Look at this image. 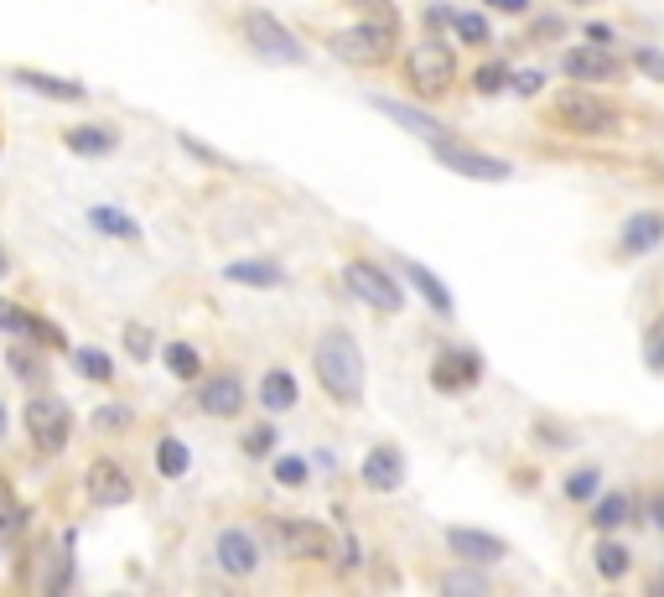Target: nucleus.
Masks as SVG:
<instances>
[{
	"label": "nucleus",
	"mask_w": 664,
	"mask_h": 597,
	"mask_svg": "<svg viewBox=\"0 0 664 597\" xmlns=\"http://www.w3.org/2000/svg\"><path fill=\"white\" fill-rule=\"evenodd\" d=\"M312 364H317V384H322L337 405H358V395H364V354H358L353 333L328 328L312 348Z\"/></svg>",
	"instance_id": "nucleus-1"
},
{
	"label": "nucleus",
	"mask_w": 664,
	"mask_h": 597,
	"mask_svg": "<svg viewBox=\"0 0 664 597\" xmlns=\"http://www.w3.org/2000/svg\"><path fill=\"white\" fill-rule=\"evenodd\" d=\"M405 83H411L421 100H442L451 83H457V53L436 37L415 42L411 53H405Z\"/></svg>",
	"instance_id": "nucleus-2"
},
{
	"label": "nucleus",
	"mask_w": 664,
	"mask_h": 597,
	"mask_svg": "<svg viewBox=\"0 0 664 597\" xmlns=\"http://www.w3.org/2000/svg\"><path fill=\"white\" fill-rule=\"evenodd\" d=\"M328 47H332V58H337V62H353V68H379V62L394 58L400 32H394V21H364V26L337 32Z\"/></svg>",
	"instance_id": "nucleus-3"
},
{
	"label": "nucleus",
	"mask_w": 664,
	"mask_h": 597,
	"mask_svg": "<svg viewBox=\"0 0 664 597\" xmlns=\"http://www.w3.org/2000/svg\"><path fill=\"white\" fill-rule=\"evenodd\" d=\"M550 115L571 136H613L618 130V110L607 100H597V94H586V89H566L561 100L550 104Z\"/></svg>",
	"instance_id": "nucleus-4"
},
{
	"label": "nucleus",
	"mask_w": 664,
	"mask_h": 597,
	"mask_svg": "<svg viewBox=\"0 0 664 597\" xmlns=\"http://www.w3.org/2000/svg\"><path fill=\"white\" fill-rule=\"evenodd\" d=\"M26 432H32V447L58 458L68 437H73V411L62 405L58 395H32L26 400Z\"/></svg>",
	"instance_id": "nucleus-5"
},
{
	"label": "nucleus",
	"mask_w": 664,
	"mask_h": 597,
	"mask_svg": "<svg viewBox=\"0 0 664 597\" xmlns=\"http://www.w3.org/2000/svg\"><path fill=\"white\" fill-rule=\"evenodd\" d=\"M244 37H250V47L260 53V58H271V62H301L307 58L301 37H296L291 26H281L271 11H244Z\"/></svg>",
	"instance_id": "nucleus-6"
},
{
	"label": "nucleus",
	"mask_w": 664,
	"mask_h": 597,
	"mask_svg": "<svg viewBox=\"0 0 664 597\" xmlns=\"http://www.w3.org/2000/svg\"><path fill=\"white\" fill-rule=\"evenodd\" d=\"M431 151H436V161H442V167H451V172H462V177H472V182H508V177H514V167H508L504 157L472 151V146H462L457 136L442 140V146H431Z\"/></svg>",
	"instance_id": "nucleus-7"
},
{
	"label": "nucleus",
	"mask_w": 664,
	"mask_h": 597,
	"mask_svg": "<svg viewBox=\"0 0 664 597\" xmlns=\"http://www.w3.org/2000/svg\"><path fill=\"white\" fill-rule=\"evenodd\" d=\"M343 280H348V291L358 301H369V307H379V312H400V286H394L379 265H369V260H348L343 265Z\"/></svg>",
	"instance_id": "nucleus-8"
},
{
	"label": "nucleus",
	"mask_w": 664,
	"mask_h": 597,
	"mask_svg": "<svg viewBox=\"0 0 664 597\" xmlns=\"http://www.w3.org/2000/svg\"><path fill=\"white\" fill-rule=\"evenodd\" d=\"M483 379V358L472 354V348H442L436 364H431V384L442 390V395H462Z\"/></svg>",
	"instance_id": "nucleus-9"
},
{
	"label": "nucleus",
	"mask_w": 664,
	"mask_h": 597,
	"mask_svg": "<svg viewBox=\"0 0 664 597\" xmlns=\"http://www.w3.org/2000/svg\"><path fill=\"white\" fill-rule=\"evenodd\" d=\"M83 494H89V504H99V509H115V504H130V498H136V483H130V473H125L119 462L99 458V462H89V473H83Z\"/></svg>",
	"instance_id": "nucleus-10"
},
{
	"label": "nucleus",
	"mask_w": 664,
	"mask_h": 597,
	"mask_svg": "<svg viewBox=\"0 0 664 597\" xmlns=\"http://www.w3.org/2000/svg\"><path fill=\"white\" fill-rule=\"evenodd\" d=\"M281 540H286V551L301 561H332V530L317 525V519H286V525H281Z\"/></svg>",
	"instance_id": "nucleus-11"
},
{
	"label": "nucleus",
	"mask_w": 664,
	"mask_h": 597,
	"mask_svg": "<svg viewBox=\"0 0 664 597\" xmlns=\"http://www.w3.org/2000/svg\"><path fill=\"white\" fill-rule=\"evenodd\" d=\"M214 556L229 577H250V572H260V540H254L250 530H224L214 546Z\"/></svg>",
	"instance_id": "nucleus-12"
},
{
	"label": "nucleus",
	"mask_w": 664,
	"mask_h": 597,
	"mask_svg": "<svg viewBox=\"0 0 664 597\" xmlns=\"http://www.w3.org/2000/svg\"><path fill=\"white\" fill-rule=\"evenodd\" d=\"M374 110H379V115H390L394 125H405L411 136L431 140V146H442V140H451V130L442 125V119L421 115V110H411V104H400V100H385V94H374Z\"/></svg>",
	"instance_id": "nucleus-13"
},
{
	"label": "nucleus",
	"mask_w": 664,
	"mask_h": 597,
	"mask_svg": "<svg viewBox=\"0 0 664 597\" xmlns=\"http://www.w3.org/2000/svg\"><path fill=\"white\" fill-rule=\"evenodd\" d=\"M447 546L451 556L472 561V566H493V561L508 556V546L499 536H489V530H447Z\"/></svg>",
	"instance_id": "nucleus-14"
},
{
	"label": "nucleus",
	"mask_w": 664,
	"mask_h": 597,
	"mask_svg": "<svg viewBox=\"0 0 664 597\" xmlns=\"http://www.w3.org/2000/svg\"><path fill=\"white\" fill-rule=\"evenodd\" d=\"M561 68H566L571 79H582V83H607V79H618V73H623V68L603 53V42H597V47H576V53H566Z\"/></svg>",
	"instance_id": "nucleus-15"
},
{
	"label": "nucleus",
	"mask_w": 664,
	"mask_h": 597,
	"mask_svg": "<svg viewBox=\"0 0 664 597\" xmlns=\"http://www.w3.org/2000/svg\"><path fill=\"white\" fill-rule=\"evenodd\" d=\"M358 473H364V483H369L374 494H394V489H400V478H405V458H400L394 447H374Z\"/></svg>",
	"instance_id": "nucleus-16"
},
{
	"label": "nucleus",
	"mask_w": 664,
	"mask_h": 597,
	"mask_svg": "<svg viewBox=\"0 0 664 597\" xmlns=\"http://www.w3.org/2000/svg\"><path fill=\"white\" fill-rule=\"evenodd\" d=\"M197 405L208 411V416H239L244 411V384L234 375H214L203 390H197Z\"/></svg>",
	"instance_id": "nucleus-17"
},
{
	"label": "nucleus",
	"mask_w": 664,
	"mask_h": 597,
	"mask_svg": "<svg viewBox=\"0 0 664 597\" xmlns=\"http://www.w3.org/2000/svg\"><path fill=\"white\" fill-rule=\"evenodd\" d=\"M664 239V214H633V219L623 223V255H649L654 244Z\"/></svg>",
	"instance_id": "nucleus-18"
},
{
	"label": "nucleus",
	"mask_w": 664,
	"mask_h": 597,
	"mask_svg": "<svg viewBox=\"0 0 664 597\" xmlns=\"http://www.w3.org/2000/svg\"><path fill=\"white\" fill-rule=\"evenodd\" d=\"M16 83L21 89H32V94H42V100H58V104H79L83 100V83L53 79V73H37V68H21Z\"/></svg>",
	"instance_id": "nucleus-19"
},
{
	"label": "nucleus",
	"mask_w": 664,
	"mask_h": 597,
	"mask_svg": "<svg viewBox=\"0 0 664 597\" xmlns=\"http://www.w3.org/2000/svg\"><path fill=\"white\" fill-rule=\"evenodd\" d=\"M296 395H301V390H296L291 369H271V375L260 379V405H265V411H291Z\"/></svg>",
	"instance_id": "nucleus-20"
},
{
	"label": "nucleus",
	"mask_w": 664,
	"mask_h": 597,
	"mask_svg": "<svg viewBox=\"0 0 664 597\" xmlns=\"http://www.w3.org/2000/svg\"><path fill=\"white\" fill-rule=\"evenodd\" d=\"M405 280H411L415 291L426 297L431 312H442V318H451V291H447V286H442L436 276H431L426 265H415V260H405Z\"/></svg>",
	"instance_id": "nucleus-21"
},
{
	"label": "nucleus",
	"mask_w": 664,
	"mask_h": 597,
	"mask_svg": "<svg viewBox=\"0 0 664 597\" xmlns=\"http://www.w3.org/2000/svg\"><path fill=\"white\" fill-rule=\"evenodd\" d=\"M224 276L239 280V286H281V280H286V271H281L275 260H239V265H229Z\"/></svg>",
	"instance_id": "nucleus-22"
},
{
	"label": "nucleus",
	"mask_w": 664,
	"mask_h": 597,
	"mask_svg": "<svg viewBox=\"0 0 664 597\" xmlns=\"http://www.w3.org/2000/svg\"><path fill=\"white\" fill-rule=\"evenodd\" d=\"M68 146L79 157H110L115 151V130H104V125H73L68 130Z\"/></svg>",
	"instance_id": "nucleus-23"
},
{
	"label": "nucleus",
	"mask_w": 664,
	"mask_h": 597,
	"mask_svg": "<svg viewBox=\"0 0 664 597\" xmlns=\"http://www.w3.org/2000/svg\"><path fill=\"white\" fill-rule=\"evenodd\" d=\"M623 519H628V494H603L592 504V525L597 530H618Z\"/></svg>",
	"instance_id": "nucleus-24"
},
{
	"label": "nucleus",
	"mask_w": 664,
	"mask_h": 597,
	"mask_svg": "<svg viewBox=\"0 0 664 597\" xmlns=\"http://www.w3.org/2000/svg\"><path fill=\"white\" fill-rule=\"evenodd\" d=\"M187 462H193V458H187V447H182L176 437H161V441H157V468H161V478H182V473H187Z\"/></svg>",
	"instance_id": "nucleus-25"
},
{
	"label": "nucleus",
	"mask_w": 664,
	"mask_h": 597,
	"mask_svg": "<svg viewBox=\"0 0 664 597\" xmlns=\"http://www.w3.org/2000/svg\"><path fill=\"white\" fill-rule=\"evenodd\" d=\"M451 32H457V42H468V47H483L489 42V21L478 16V11H451Z\"/></svg>",
	"instance_id": "nucleus-26"
},
{
	"label": "nucleus",
	"mask_w": 664,
	"mask_h": 597,
	"mask_svg": "<svg viewBox=\"0 0 664 597\" xmlns=\"http://www.w3.org/2000/svg\"><path fill=\"white\" fill-rule=\"evenodd\" d=\"M89 219H94L104 234H115V239H140V223L130 219V214H119V208H94Z\"/></svg>",
	"instance_id": "nucleus-27"
},
{
	"label": "nucleus",
	"mask_w": 664,
	"mask_h": 597,
	"mask_svg": "<svg viewBox=\"0 0 664 597\" xmlns=\"http://www.w3.org/2000/svg\"><path fill=\"white\" fill-rule=\"evenodd\" d=\"M597 572H603L607 582L628 577V551L618 546V540H603V546H597Z\"/></svg>",
	"instance_id": "nucleus-28"
},
{
	"label": "nucleus",
	"mask_w": 664,
	"mask_h": 597,
	"mask_svg": "<svg viewBox=\"0 0 664 597\" xmlns=\"http://www.w3.org/2000/svg\"><path fill=\"white\" fill-rule=\"evenodd\" d=\"M167 364H172L176 379H197V369H203V358H197L193 343H167Z\"/></svg>",
	"instance_id": "nucleus-29"
},
{
	"label": "nucleus",
	"mask_w": 664,
	"mask_h": 597,
	"mask_svg": "<svg viewBox=\"0 0 664 597\" xmlns=\"http://www.w3.org/2000/svg\"><path fill=\"white\" fill-rule=\"evenodd\" d=\"M73 364H79V375L99 379V384H110V379H115V364L99 354V348H79V354H73Z\"/></svg>",
	"instance_id": "nucleus-30"
},
{
	"label": "nucleus",
	"mask_w": 664,
	"mask_h": 597,
	"mask_svg": "<svg viewBox=\"0 0 664 597\" xmlns=\"http://www.w3.org/2000/svg\"><path fill=\"white\" fill-rule=\"evenodd\" d=\"M130 421H136V411H130V405H104V411H94V421H89V426H94V432H119V426H130Z\"/></svg>",
	"instance_id": "nucleus-31"
},
{
	"label": "nucleus",
	"mask_w": 664,
	"mask_h": 597,
	"mask_svg": "<svg viewBox=\"0 0 664 597\" xmlns=\"http://www.w3.org/2000/svg\"><path fill=\"white\" fill-rule=\"evenodd\" d=\"M21 509L16 504V494H11V483H0V536H11V530H21Z\"/></svg>",
	"instance_id": "nucleus-32"
},
{
	"label": "nucleus",
	"mask_w": 664,
	"mask_h": 597,
	"mask_svg": "<svg viewBox=\"0 0 664 597\" xmlns=\"http://www.w3.org/2000/svg\"><path fill=\"white\" fill-rule=\"evenodd\" d=\"M0 328H5V333H21V338H26V333H32V312H21L16 301L0 297Z\"/></svg>",
	"instance_id": "nucleus-33"
},
{
	"label": "nucleus",
	"mask_w": 664,
	"mask_h": 597,
	"mask_svg": "<svg viewBox=\"0 0 664 597\" xmlns=\"http://www.w3.org/2000/svg\"><path fill=\"white\" fill-rule=\"evenodd\" d=\"M125 348H130V358H151V348H157V343H151V328H146V322H130V328H125Z\"/></svg>",
	"instance_id": "nucleus-34"
},
{
	"label": "nucleus",
	"mask_w": 664,
	"mask_h": 597,
	"mask_svg": "<svg viewBox=\"0 0 664 597\" xmlns=\"http://www.w3.org/2000/svg\"><path fill=\"white\" fill-rule=\"evenodd\" d=\"M271 447H275V426H265V421H260V426H250V432H244V452H250V458H265Z\"/></svg>",
	"instance_id": "nucleus-35"
},
{
	"label": "nucleus",
	"mask_w": 664,
	"mask_h": 597,
	"mask_svg": "<svg viewBox=\"0 0 664 597\" xmlns=\"http://www.w3.org/2000/svg\"><path fill=\"white\" fill-rule=\"evenodd\" d=\"M275 483H281V489H301V483H307V462H301V458H281V462H275Z\"/></svg>",
	"instance_id": "nucleus-36"
},
{
	"label": "nucleus",
	"mask_w": 664,
	"mask_h": 597,
	"mask_svg": "<svg viewBox=\"0 0 664 597\" xmlns=\"http://www.w3.org/2000/svg\"><path fill=\"white\" fill-rule=\"evenodd\" d=\"M11 369H16L21 379H32V384H42V358L32 354V348H11Z\"/></svg>",
	"instance_id": "nucleus-37"
},
{
	"label": "nucleus",
	"mask_w": 664,
	"mask_h": 597,
	"mask_svg": "<svg viewBox=\"0 0 664 597\" xmlns=\"http://www.w3.org/2000/svg\"><path fill=\"white\" fill-rule=\"evenodd\" d=\"M597 483H603V473H597V468H582V473H571L566 498H592L597 494Z\"/></svg>",
	"instance_id": "nucleus-38"
},
{
	"label": "nucleus",
	"mask_w": 664,
	"mask_h": 597,
	"mask_svg": "<svg viewBox=\"0 0 664 597\" xmlns=\"http://www.w3.org/2000/svg\"><path fill=\"white\" fill-rule=\"evenodd\" d=\"M633 68L664 83V53H660V47H639V53H633Z\"/></svg>",
	"instance_id": "nucleus-39"
},
{
	"label": "nucleus",
	"mask_w": 664,
	"mask_h": 597,
	"mask_svg": "<svg viewBox=\"0 0 664 597\" xmlns=\"http://www.w3.org/2000/svg\"><path fill=\"white\" fill-rule=\"evenodd\" d=\"M504 83H514L504 73V62H489V68H478V94H499Z\"/></svg>",
	"instance_id": "nucleus-40"
},
{
	"label": "nucleus",
	"mask_w": 664,
	"mask_h": 597,
	"mask_svg": "<svg viewBox=\"0 0 664 597\" xmlns=\"http://www.w3.org/2000/svg\"><path fill=\"white\" fill-rule=\"evenodd\" d=\"M442 593H489V582L472 572H451V577H442Z\"/></svg>",
	"instance_id": "nucleus-41"
},
{
	"label": "nucleus",
	"mask_w": 664,
	"mask_h": 597,
	"mask_svg": "<svg viewBox=\"0 0 664 597\" xmlns=\"http://www.w3.org/2000/svg\"><path fill=\"white\" fill-rule=\"evenodd\" d=\"M644 358H649V369H664V318L649 328V338H644Z\"/></svg>",
	"instance_id": "nucleus-42"
},
{
	"label": "nucleus",
	"mask_w": 664,
	"mask_h": 597,
	"mask_svg": "<svg viewBox=\"0 0 664 597\" xmlns=\"http://www.w3.org/2000/svg\"><path fill=\"white\" fill-rule=\"evenodd\" d=\"M26 338L53 343V348H68V343H62V333H58V328H53V322H42V318H32V333H26Z\"/></svg>",
	"instance_id": "nucleus-43"
},
{
	"label": "nucleus",
	"mask_w": 664,
	"mask_h": 597,
	"mask_svg": "<svg viewBox=\"0 0 664 597\" xmlns=\"http://www.w3.org/2000/svg\"><path fill=\"white\" fill-rule=\"evenodd\" d=\"M358 11H369L374 21H394V0H353Z\"/></svg>",
	"instance_id": "nucleus-44"
},
{
	"label": "nucleus",
	"mask_w": 664,
	"mask_h": 597,
	"mask_svg": "<svg viewBox=\"0 0 664 597\" xmlns=\"http://www.w3.org/2000/svg\"><path fill=\"white\" fill-rule=\"evenodd\" d=\"M540 83H546V73H514V94H540Z\"/></svg>",
	"instance_id": "nucleus-45"
},
{
	"label": "nucleus",
	"mask_w": 664,
	"mask_h": 597,
	"mask_svg": "<svg viewBox=\"0 0 664 597\" xmlns=\"http://www.w3.org/2000/svg\"><path fill=\"white\" fill-rule=\"evenodd\" d=\"M649 519H654V525H664V489H660V494H649Z\"/></svg>",
	"instance_id": "nucleus-46"
},
{
	"label": "nucleus",
	"mask_w": 664,
	"mask_h": 597,
	"mask_svg": "<svg viewBox=\"0 0 664 597\" xmlns=\"http://www.w3.org/2000/svg\"><path fill=\"white\" fill-rule=\"evenodd\" d=\"M586 37H592V42H603V47H607V42H613V32H607L603 21H592V26H586Z\"/></svg>",
	"instance_id": "nucleus-47"
},
{
	"label": "nucleus",
	"mask_w": 664,
	"mask_h": 597,
	"mask_svg": "<svg viewBox=\"0 0 664 597\" xmlns=\"http://www.w3.org/2000/svg\"><path fill=\"white\" fill-rule=\"evenodd\" d=\"M343 566H358V540H343Z\"/></svg>",
	"instance_id": "nucleus-48"
},
{
	"label": "nucleus",
	"mask_w": 664,
	"mask_h": 597,
	"mask_svg": "<svg viewBox=\"0 0 664 597\" xmlns=\"http://www.w3.org/2000/svg\"><path fill=\"white\" fill-rule=\"evenodd\" d=\"M489 5H499V11H529V0H489Z\"/></svg>",
	"instance_id": "nucleus-49"
},
{
	"label": "nucleus",
	"mask_w": 664,
	"mask_h": 597,
	"mask_svg": "<svg viewBox=\"0 0 664 597\" xmlns=\"http://www.w3.org/2000/svg\"><path fill=\"white\" fill-rule=\"evenodd\" d=\"M5 271H11V255H5V244H0V276H5Z\"/></svg>",
	"instance_id": "nucleus-50"
},
{
	"label": "nucleus",
	"mask_w": 664,
	"mask_h": 597,
	"mask_svg": "<svg viewBox=\"0 0 664 597\" xmlns=\"http://www.w3.org/2000/svg\"><path fill=\"white\" fill-rule=\"evenodd\" d=\"M0 432H5V405H0Z\"/></svg>",
	"instance_id": "nucleus-51"
}]
</instances>
